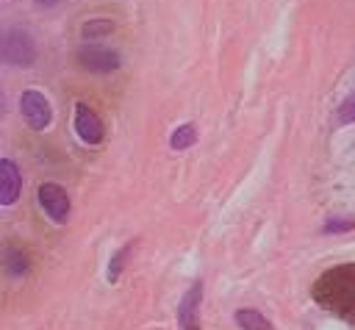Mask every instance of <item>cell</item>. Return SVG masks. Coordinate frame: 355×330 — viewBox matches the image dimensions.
Here are the masks:
<instances>
[{"mask_svg":"<svg viewBox=\"0 0 355 330\" xmlns=\"http://www.w3.org/2000/svg\"><path fill=\"white\" fill-rule=\"evenodd\" d=\"M19 111H22V119L28 122V128H33V130H44V128H50V122H53L50 100H47L39 89H25V92H22V97H19Z\"/></svg>","mask_w":355,"mask_h":330,"instance_id":"cell-2","label":"cell"},{"mask_svg":"<svg viewBox=\"0 0 355 330\" xmlns=\"http://www.w3.org/2000/svg\"><path fill=\"white\" fill-rule=\"evenodd\" d=\"M128 252H130V244L114 252V258H111V263H108V280H111V283L119 280V272H122V266H125V261H128Z\"/></svg>","mask_w":355,"mask_h":330,"instance_id":"cell-12","label":"cell"},{"mask_svg":"<svg viewBox=\"0 0 355 330\" xmlns=\"http://www.w3.org/2000/svg\"><path fill=\"white\" fill-rule=\"evenodd\" d=\"M36 200H39V205H42V211L55 222V225H64L67 219H69V194H67V189L61 186V183H53V180H47V183H42L39 186V191H36Z\"/></svg>","mask_w":355,"mask_h":330,"instance_id":"cell-3","label":"cell"},{"mask_svg":"<svg viewBox=\"0 0 355 330\" xmlns=\"http://www.w3.org/2000/svg\"><path fill=\"white\" fill-rule=\"evenodd\" d=\"M0 61L8 64V67H31L36 61L33 36L19 25L3 28L0 31Z\"/></svg>","mask_w":355,"mask_h":330,"instance_id":"cell-1","label":"cell"},{"mask_svg":"<svg viewBox=\"0 0 355 330\" xmlns=\"http://www.w3.org/2000/svg\"><path fill=\"white\" fill-rule=\"evenodd\" d=\"M33 3H36L39 8H55V6L61 3V0H33Z\"/></svg>","mask_w":355,"mask_h":330,"instance_id":"cell-15","label":"cell"},{"mask_svg":"<svg viewBox=\"0 0 355 330\" xmlns=\"http://www.w3.org/2000/svg\"><path fill=\"white\" fill-rule=\"evenodd\" d=\"M75 133L83 144H100L103 136H105V128H103V119L97 116L94 108H89L86 103H78L75 105Z\"/></svg>","mask_w":355,"mask_h":330,"instance_id":"cell-5","label":"cell"},{"mask_svg":"<svg viewBox=\"0 0 355 330\" xmlns=\"http://www.w3.org/2000/svg\"><path fill=\"white\" fill-rule=\"evenodd\" d=\"M6 111V97H3V92H0V114Z\"/></svg>","mask_w":355,"mask_h":330,"instance_id":"cell-16","label":"cell"},{"mask_svg":"<svg viewBox=\"0 0 355 330\" xmlns=\"http://www.w3.org/2000/svg\"><path fill=\"white\" fill-rule=\"evenodd\" d=\"M336 116H338V122H344V125H347V122H355V94H349V97L338 105V114H336Z\"/></svg>","mask_w":355,"mask_h":330,"instance_id":"cell-14","label":"cell"},{"mask_svg":"<svg viewBox=\"0 0 355 330\" xmlns=\"http://www.w3.org/2000/svg\"><path fill=\"white\" fill-rule=\"evenodd\" d=\"M200 299H202V283L194 280L180 305H178V322H180V330H200Z\"/></svg>","mask_w":355,"mask_h":330,"instance_id":"cell-6","label":"cell"},{"mask_svg":"<svg viewBox=\"0 0 355 330\" xmlns=\"http://www.w3.org/2000/svg\"><path fill=\"white\" fill-rule=\"evenodd\" d=\"M355 227V219H327L322 225V233H347Z\"/></svg>","mask_w":355,"mask_h":330,"instance_id":"cell-13","label":"cell"},{"mask_svg":"<svg viewBox=\"0 0 355 330\" xmlns=\"http://www.w3.org/2000/svg\"><path fill=\"white\" fill-rule=\"evenodd\" d=\"M78 64L86 69V72H94V75H108L114 69H119L122 58L116 50H108V47H100V44H83L78 47Z\"/></svg>","mask_w":355,"mask_h":330,"instance_id":"cell-4","label":"cell"},{"mask_svg":"<svg viewBox=\"0 0 355 330\" xmlns=\"http://www.w3.org/2000/svg\"><path fill=\"white\" fill-rule=\"evenodd\" d=\"M22 194V175L11 158H0V205H14Z\"/></svg>","mask_w":355,"mask_h":330,"instance_id":"cell-7","label":"cell"},{"mask_svg":"<svg viewBox=\"0 0 355 330\" xmlns=\"http://www.w3.org/2000/svg\"><path fill=\"white\" fill-rule=\"evenodd\" d=\"M28 266H31V261L22 250H8V255L3 258V272L11 277H22L28 272Z\"/></svg>","mask_w":355,"mask_h":330,"instance_id":"cell-10","label":"cell"},{"mask_svg":"<svg viewBox=\"0 0 355 330\" xmlns=\"http://www.w3.org/2000/svg\"><path fill=\"white\" fill-rule=\"evenodd\" d=\"M236 322H239L241 330H272V324L266 322V316L258 313V311H252V308L236 311Z\"/></svg>","mask_w":355,"mask_h":330,"instance_id":"cell-8","label":"cell"},{"mask_svg":"<svg viewBox=\"0 0 355 330\" xmlns=\"http://www.w3.org/2000/svg\"><path fill=\"white\" fill-rule=\"evenodd\" d=\"M108 33H114V22L111 19H86L80 25V36L83 39H103Z\"/></svg>","mask_w":355,"mask_h":330,"instance_id":"cell-11","label":"cell"},{"mask_svg":"<svg viewBox=\"0 0 355 330\" xmlns=\"http://www.w3.org/2000/svg\"><path fill=\"white\" fill-rule=\"evenodd\" d=\"M194 141H197V128H194L191 122L178 125V128L172 130V136H169V147H172V150H189Z\"/></svg>","mask_w":355,"mask_h":330,"instance_id":"cell-9","label":"cell"}]
</instances>
